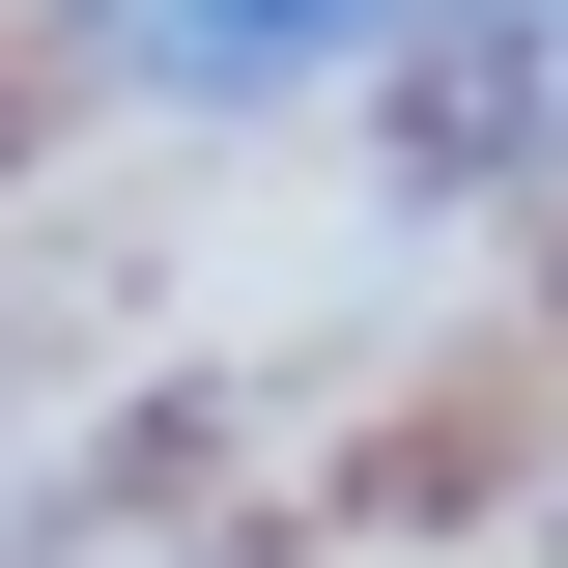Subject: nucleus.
I'll return each mask as SVG.
<instances>
[{
  "label": "nucleus",
  "instance_id": "obj_1",
  "mask_svg": "<svg viewBox=\"0 0 568 568\" xmlns=\"http://www.w3.org/2000/svg\"><path fill=\"white\" fill-rule=\"evenodd\" d=\"M369 29H455V0H85V85H114V114H284V85H342Z\"/></svg>",
  "mask_w": 568,
  "mask_h": 568
},
{
  "label": "nucleus",
  "instance_id": "obj_2",
  "mask_svg": "<svg viewBox=\"0 0 568 568\" xmlns=\"http://www.w3.org/2000/svg\"><path fill=\"white\" fill-rule=\"evenodd\" d=\"M540 114H568V0H540Z\"/></svg>",
  "mask_w": 568,
  "mask_h": 568
}]
</instances>
